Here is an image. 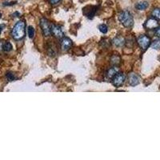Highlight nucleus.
<instances>
[{"instance_id":"1a4fd4ad","label":"nucleus","mask_w":160,"mask_h":160,"mask_svg":"<svg viewBox=\"0 0 160 160\" xmlns=\"http://www.w3.org/2000/svg\"><path fill=\"white\" fill-rule=\"evenodd\" d=\"M128 81H129L130 85L132 86V87H135V86H137L139 83V76L135 75V74L131 73V74H130L129 75Z\"/></svg>"},{"instance_id":"9b49d317","label":"nucleus","mask_w":160,"mask_h":160,"mask_svg":"<svg viewBox=\"0 0 160 160\" xmlns=\"http://www.w3.org/2000/svg\"><path fill=\"white\" fill-rule=\"evenodd\" d=\"M88 10H87V14H85L86 15H87V17L90 18V19H91V18H93V16L95 15V13L96 11V7H90V8L91 9H89V7H87Z\"/></svg>"},{"instance_id":"5701e85b","label":"nucleus","mask_w":160,"mask_h":160,"mask_svg":"<svg viewBox=\"0 0 160 160\" xmlns=\"http://www.w3.org/2000/svg\"><path fill=\"white\" fill-rule=\"evenodd\" d=\"M1 16H2V14H1V13H0V18H1Z\"/></svg>"},{"instance_id":"4468645a","label":"nucleus","mask_w":160,"mask_h":160,"mask_svg":"<svg viewBox=\"0 0 160 160\" xmlns=\"http://www.w3.org/2000/svg\"><path fill=\"white\" fill-rule=\"evenodd\" d=\"M114 43L116 45V46H122V45L124 43V40H123L122 38H116L114 40Z\"/></svg>"},{"instance_id":"f3484780","label":"nucleus","mask_w":160,"mask_h":160,"mask_svg":"<svg viewBox=\"0 0 160 160\" xmlns=\"http://www.w3.org/2000/svg\"><path fill=\"white\" fill-rule=\"evenodd\" d=\"M28 36L30 38H32L34 37V29L33 27H28Z\"/></svg>"},{"instance_id":"423d86ee","label":"nucleus","mask_w":160,"mask_h":160,"mask_svg":"<svg viewBox=\"0 0 160 160\" xmlns=\"http://www.w3.org/2000/svg\"><path fill=\"white\" fill-rule=\"evenodd\" d=\"M72 41L68 38H62L61 41V47L62 51H68L72 46Z\"/></svg>"},{"instance_id":"f8f14e48","label":"nucleus","mask_w":160,"mask_h":160,"mask_svg":"<svg viewBox=\"0 0 160 160\" xmlns=\"http://www.w3.org/2000/svg\"><path fill=\"white\" fill-rule=\"evenodd\" d=\"M3 50L4 51H10L12 50V45L10 44V43L9 42H6V43H4L3 44Z\"/></svg>"},{"instance_id":"9d476101","label":"nucleus","mask_w":160,"mask_h":160,"mask_svg":"<svg viewBox=\"0 0 160 160\" xmlns=\"http://www.w3.org/2000/svg\"><path fill=\"white\" fill-rule=\"evenodd\" d=\"M148 6H149L148 3H147V2H145V1H143V2H139V3H138L136 4L135 7H136L138 10H145V9H146V8L148 7Z\"/></svg>"},{"instance_id":"dca6fc26","label":"nucleus","mask_w":160,"mask_h":160,"mask_svg":"<svg viewBox=\"0 0 160 160\" xmlns=\"http://www.w3.org/2000/svg\"><path fill=\"white\" fill-rule=\"evenodd\" d=\"M99 31H101L102 33H103V34L106 33L107 31H108V27H107V26L105 25V24H102V25H100V26L99 27Z\"/></svg>"},{"instance_id":"412c9836","label":"nucleus","mask_w":160,"mask_h":160,"mask_svg":"<svg viewBox=\"0 0 160 160\" xmlns=\"http://www.w3.org/2000/svg\"><path fill=\"white\" fill-rule=\"evenodd\" d=\"M59 1H60V0H50L51 4H57Z\"/></svg>"},{"instance_id":"4be33fe9","label":"nucleus","mask_w":160,"mask_h":160,"mask_svg":"<svg viewBox=\"0 0 160 160\" xmlns=\"http://www.w3.org/2000/svg\"><path fill=\"white\" fill-rule=\"evenodd\" d=\"M1 32H2V28L0 27V34H1Z\"/></svg>"},{"instance_id":"0eeeda50","label":"nucleus","mask_w":160,"mask_h":160,"mask_svg":"<svg viewBox=\"0 0 160 160\" xmlns=\"http://www.w3.org/2000/svg\"><path fill=\"white\" fill-rule=\"evenodd\" d=\"M51 34H53L55 37L62 38L63 37V32L62 31V28L56 25L51 26Z\"/></svg>"},{"instance_id":"7ed1b4c3","label":"nucleus","mask_w":160,"mask_h":160,"mask_svg":"<svg viewBox=\"0 0 160 160\" xmlns=\"http://www.w3.org/2000/svg\"><path fill=\"white\" fill-rule=\"evenodd\" d=\"M126 80V75L122 73H117L112 78L113 85L115 86L116 87H119L122 86Z\"/></svg>"},{"instance_id":"f03ea898","label":"nucleus","mask_w":160,"mask_h":160,"mask_svg":"<svg viewBox=\"0 0 160 160\" xmlns=\"http://www.w3.org/2000/svg\"><path fill=\"white\" fill-rule=\"evenodd\" d=\"M119 20L125 27H131L134 24L132 14L129 11H122L119 14Z\"/></svg>"},{"instance_id":"6e6552de","label":"nucleus","mask_w":160,"mask_h":160,"mask_svg":"<svg viewBox=\"0 0 160 160\" xmlns=\"http://www.w3.org/2000/svg\"><path fill=\"white\" fill-rule=\"evenodd\" d=\"M158 27H159V23L155 19H149L145 23V27L149 29V30L155 29Z\"/></svg>"},{"instance_id":"6ab92c4d","label":"nucleus","mask_w":160,"mask_h":160,"mask_svg":"<svg viewBox=\"0 0 160 160\" xmlns=\"http://www.w3.org/2000/svg\"><path fill=\"white\" fill-rule=\"evenodd\" d=\"M7 78L9 81H13L14 80V75L12 73H7Z\"/></svg>"},{"instance_id":"f257e3e1","label":"nucleus","mask_w":160,"mask_h":160,"mask_svg":"<svg viewBox=\"0 0 160 160\" xmlns=\"http://www.w3.org/2000/svg\"><path fill=\"white\" fill-rule=\"evenodd\" d=\"M25 27L24 21H19L13 27L11 34L15 40H21L25 36Z\"/></svg>"},{"instance_id":"2eb2a0df","label":"nucleus","mask_w":160,"mask_h":160,"mask_svg":"<svg viewBox=\"0 0 160 160\" xmlns=\"http://www.w3.org/2000/svg\"><path fill=\"white\" fill-rule=\"evenodd\" d=\"M152 15L154 17L158 19H160V9L159 8H156L152 11Z\"/></svg>"},{"instance_id":"20e7f679","label":"nucleus","mask_w":160,"mask_h":160,"mask_svg":"<svg viewBox=\"0 0 160 160\" xmlns=\"http://www.w3.org/2000/svg\"><path fill=\"white\" fill-rule=\"evenodd\" d=\"M40 26L45 36H49L51 34V26L46 19H42L40 20Z\"/></svg>"},{"instance_id":"ddd939ff","label":"nucleus","mask_w":160,"mask_h":160,"mask_svg":"<svg viewBox=\"0 0 160 160\" xmlns=\"http://www.w3.org/2000/svg\"><path fill=\"white\" fill-rule=\"evenodd\" d=\"M116 74H117V70L113 67V68L110 69L109 71L107 72V76H108V78H112Z\"/></svg>"},{"instance_id":"a211bd4d","label":"nucleus","mask_w":160,"mask_h":160,"mask_svg":"<svg viewBox=\"0 0 160 160\" xmlns=\"http://www.w3.org/2000/svg\"><path fill=\"white\" fill-rule=\"evenodd\" d=\"M151 47H152V48L156 49V50L160 49V39H157V40H155V41L152 43Z\"/></svg>"},{"instance_id":"aec40b11","label":"nucleus","mask_w":160,"mask_h":160,"mask_svg":"<svg viewBox=\"0 0 160 160\" xmlns=\"http://www.w3.org/2000/svg\"><path fill=\"white\" fill-rule=\"evenodd\" d=\"M155 34H156L158 37H160V27H157L156 31H155Z\"/></svg>"},{"instance_id":"39448f33","label":"nucleus","mask_w":160,"mask_h":160,"mask_svg":"<svg viewBox=\"0 0 160 160\" xmlns=\"http://www.w3.org/2000/svg\"><path fill=\"white\" fill-rule=\"evenodd\" d=\"M138 43L143 50H146L150 45V38L147 37L146 35H141L138 39Z\"/></svg>"}]
</instances>
